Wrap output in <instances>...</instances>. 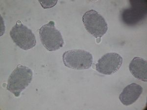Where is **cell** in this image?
I'll use <instances>...</instances> for the list:
<instances>
[{
	"label": "cell",
	"mask_w": 147,
	"mask_h": 110,
	"mask_svg": "<svg viewBox=\"0 0 147 110\" xmlns=\"http://www.w3.org/2000/svg\"><path fill=\"white\" fill-rule=\"evenodd\" d=\"M33 73L30 68L19 65L12 72L7 80V89L16 97H19L32 80Z\"/></svg>",
	"instance_id": "6da1fadb"
},
{
	"label": "cell",
	"mask_w": 147,
	"mask_h": 110,
	"mask_svg": "<svg viewBox=\"0 0 147 110\" xmlns=\"http://www.w3.org/2000/svg\"><path fill=\"white\" fill-rule=\"evenodd\" d=\"M63 62L69 68L82 70L89 68L93 64V56L89 52L80 49L65 52L62 56Z\"/></svg>",
	"instance_id": "7a4b0ae2"
},
{
	"label": "cell",
	"mask_w": 147,
	"mask_h": 110,
	"mask_svg": "<svg viewBox=\"0 0 147 110\" xmlns=\"http://www.w3.org/2000/svg\"><path fill=\"white\" fill-rule=\"evenodd\" d=\"M40 40L49 52H54L63 47L64 39L60 31L55 27L54 21L44 25L39 30Z\"/></svg>",
	"instance_id": "3957f363"
},
{
	"label": "cell",
	"mask_w": 147,
	"mask_h": 110,
	"mask_svg": "<svg viewBox=\"0 0 147 110\" xmlns=\"http://www.w3.org/2000/svg\"><path fill=\"white\" fill-rule=\"evenodd\" d=\"M82 22L87 32L96 38H100L108 30V25L105 19L93 9L88 10L84 14Z\"/></svg>",
	"instance_id": "277c9868"
},
{
	"label": "cell",
	"mask_w": 147,
	"mask_h": 110,
	"mask_svg": "<svg viewBox=\"0 0 147 110\" xmlns=\"http://www.w3.org/2000/svg\"><path fill=\"white\" fill-rule=\"evenodd\" d=\"M9 34L14 43L24 50L33 48L36 44V39L32 30L20 21L12 27Z\"/></svg>",
	"instance_id": "5b68a950"
},
{
	"label": "cell",
	"mask_w": 147,
	"mask_h": 110,
	"mask_svg": "<svg viewBox=\"0 0 147 110\" xmlns=\"http://www.w3.org/2000/svg\"><path fill=\"white\" fill-rule=\"evenodd\" d=\"M123 62V59L120 54L109 52L98 60L96 64V70L105 75H112L121 68Z\"/></svg>",
	"instance_id": "8992f818"
},
{
	"label": "cell",
	"mask_w": 147,
	"mask_h": 110,
	"mask_svg": "<svg viewBox=\"0 0 147 110\" xmlns=\"http://www.w3.org/2000/svg\"><path fill=\"white\" fill-rule=\"evenodd\" d=\"M140 85L132 83L127 86L119 95V100L124 105L128 106L135 103L143 92Z\"/></svg>",
	"instance_id": "52a82bcc"
},
{
	"label": "cell",
	"mask_w": 147,
	"mask_h": 110,
	"mask_svg": "<svg viewBox=\"0 0 147 110\" xmlns=\"http://www.w3.org/2000/svg\"><path fill=\"white\" fill-rule=\"evenodd\" d=\"M129 70L136 78L147 82V60L139 57H135L129 63Z\"/></svg>",
	"instance_id": "ba28073f"
},
{
	"label": "cell",
	"mask_w": 147,
	"mask_h": 110,
	"mask_svg": "<svg viewBox=\"0 0 147 110\" xmlns=\"http://www.w3.org/2000/svg\"><path fill=\"white\" fill-rule=\"evenodd\" d=\"M41 5L44 9L51 8L56 5L57 1H39Z\"/></svg>",
	"instance_id": "9c48e42d"
}]
</instances>
